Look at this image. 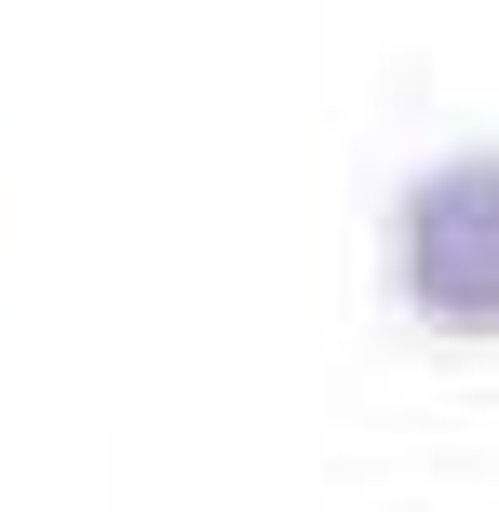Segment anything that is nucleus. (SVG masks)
Masks as SVG:
<instances>
[{"label":"nucleus","instance_id":"1","mask_svg":"<svg viewBox=\"0 0 499 512\" xmlns=\"http://www.w3.org/2000/svg\"><path fill=\"white\" fill-rule=\"evenodd\" d=\"M392 283L432 337H499V149L432 162L392 203Z\"/></svg>","mask_w":499,"mask_h":512}]
</instances>
